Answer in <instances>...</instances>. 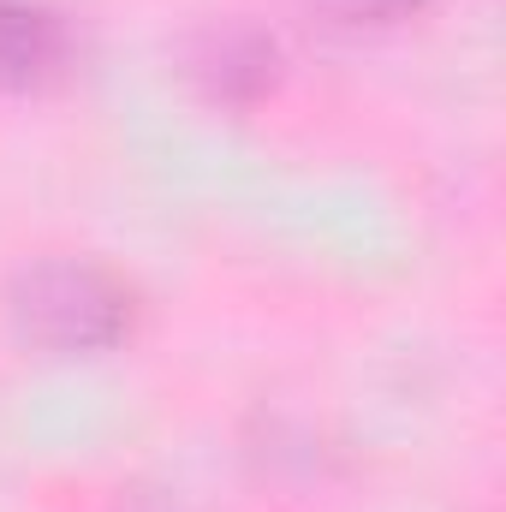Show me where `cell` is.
I'll list each match as a JSON object with an SVG mask.
<instances>
[{"label":"cell","instance_id":"1","mask_svg":"<svg viewBox=\"0 0 506 512\" xmlns=\"http://www.w3.org/2000/svg\"><path fill=\"white\" fill-rule=\"evenodd\" d=\"M6 316L24 346L42 352H108L131 334L126 280L90 256H42L24 262L6 286Z\"/></svg>","mask_w":506,"mask_h":512},{"label":"cell","instance_id":"2","mask_svg":"<svg viewBox=\"0 0 506 512\" xmlns=\"http://www.w3.org/2000/svg\"><path fill=\"white\" fill-rule=\"evenodd\" d=\"M185 78L221 108H251L280 78V42L251 18H209L185 36Z\"/></svg>","mask_w":506,"mask_h":512},{"label":"cell","instance_id":"3","mask_svg":"<svg viewBox=\"0 0 506 512\" xmlns=\"http://www.w3.org/2000/svg\"><path fill=\"white\" fill-rule=\"evenodd\" d=\"M66 24L42 0H0V90H42L66 66Z\"/></svg>","mask_w":506,"mask_h":512},{"label":"cell","instance_id":"4","mask_svg":"<svg viewBox=\"0 0 506 512\" xmlns=\"http://www.w3.org/2000/svg\"><path fill=\"white\" fill-rule=\"evenodd\" d=\"M316 12H328L334 24H405L417 18L429 0H310Z\"/></svg>","mask_w":506,"mask_h":512},{"label":"cell","instance_id":"5","mask_svg":"<svg viewBox=\"0 0 506 512\" xmlns=\"http://www.w3.org/2000/svg\"><path fill=\"white\" fill-rule=\"evenodd\" d=\"M131 512H173V507H161V501H137Z\"/></svg>","mask_w":506,"mask_h":512}]
</instances>
